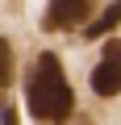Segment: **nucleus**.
I'll use <instances>...</instances> for the list:
<instances>
[{"label":"nucleus","mask_w":121,"mask_h":125,"mask_svg":"<svg viewBox=\"0 0 121 125\" xmlns=\"http://www.w3.org/2000/svg\"><path fill=\"white\" fill-rule=\"evenodd\" d=\"M13 75H17L13 46H9V38H0V88H9V83H13Z\"/></svg>","instance_id":"obj_5"},{"label":"nucleus","mask_w":121,"mask_h":125,"mask_svg":"<svg viewBox=\"0 0 121 125\" xmlns=\"http://www.w3.org/2000/svg\"><path fill=\"white\" fill-rule=\"evenodd\" d=\"M25 100H29L33 117H42V121H67L71 108H75L71 83H67V75H63V62H58L50 50L38 54V62H33V75H29Z\"/></svg>","instance_id":"obj_1"},{"label":"nucleus","mask_w":121,"mask_h":125,"mask_svg":"<svg viewBox=\"0 0 121 125\" xmlns=\"http://www.w3.org/2000/svg\"><path fill=\"white\" fill-rule=\"evenodd\" d=\"M0 125H17V108L13 104H0Z\"/></svg>","instance_id":"obj_6"},{"label":"nucleus","mask_w":121,"mask_h":125,"mask_svg":"<svg viewBox=\"0 0 121 125\" xmlns=\"http://www.w3.org/2000/svg\"><path fill=\"white\" fill-rule=\"evenodd\" d=\"M92 92L96 96H117L121 92V38L104 42V54L92 71Z\"/></svg>","instance_id":"obj_2"},{"label":"nucleus","mask_w":121,"mask_h":125,"mask_svg":"<svg viewBox=\"0 0 121 125\" xmlns=\"http://www.w3.org/2000/svg\"><path fill=\"white\" fill-rule=\"evenodd\" d=\"M88 29H84V38L88 42H96V38H109L117 25H121V0H109V4H104V13L96 17V21H84Z\"/></svg>","instance_id":"obj_4"},{"label":"nucleus","mask_w":121,"mask_h":125,"mask_svg":"<svg viewBox=\"0 0 121 125\" xmlns=\"http://www.w3.org/2000/svg\"><path fill=\"white\" fill-rule=\"evenodd\" d=\"M92 13V0H50L46 4V17H42V29L54 33V29H75L84 25Z\"/></svg>","instance_id":"obj_3"}]
</instances>
